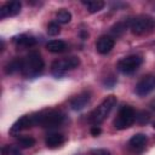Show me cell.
I'll return each mask as SVG.
<instances>
[{
    "label": "cell",
    "instance_id": "1",
    "mask_svg": "<svg viewBox=\"0 0 155 155\" xmlns=\"http://www.w3.org/2000/svg\"><path fill=\"white\" fill-rule=\"evenodd\" d=\"M44 59L41 54L36 51L29 52L24 58H22V70L23 76L28 79H34L39 76L44 70Z\"/></svg>",
    "mask_w": 155,
    "mask_h": 155
},
{
    "label": "cell",
    "instance_id": "2",
    "mask_svg": "<svg viewBox=\"0 0 155 155\" xmlns=\"http://www.w3.org/2000/svg\"><path fill=\"white\" fill-rule=\"evenodd\" d=\"M64 114L57 109H47L33 114L35 126H41L45 128H53L61 126L64 122Z\"/></svg>",
    "mask_w": 155,
    "mask_h": 155
},
{
    "label": "cell",
    "instance_id": "3",
    "mask_svg": "<svg viewBox=\"0 0 155 155\" xmlns=\"http://www.w3.org/2000/svg\"><path fill=\"white\" fill-rule=\"evenodd\" d=\"M116 104V97L115 96H108L88 116V122L93 126H98L99 124H102L108 115L110 114V111L113 110V108Z\"/></svg>",
    "mask_w": 155,
    "mask_h": 155
},
{
    "label": "cell",
    "instance_id": "4",
    "mask_svg": "<svg viewBox=\"0 0 155 155\" xmlns=\"http://www.w3.org/2000/svg\"><path fill=\"white\" fill-rule=\"evenodd\" d=\"M128 27L136 35H143L155 29V18L149 15H139L128 19Z\"/></svg>",
    "mask_w": 155,
    "mask_h": 155
},
{
    "label": "cell",
    "instance_id": "5",
    "mask_svg": "<svg viewBox=\"0 0 155 155\" xmlns=\"http://www.w3.org/2000/svg\"><path fill=\"white\" fill-rule=\"evenodd\" d=\"M136 121V111L130 105H124L120 108L115 120H114V127L116 130H126L132 126V124Z\"/></svg>",
    "mask_w": 155,
    "mask_h": 155
},
{
    "label": "cell",
    "instance_id": "6",
    "mask_svg": "<svg viewBox=\"0 0 155 155\" xmlns=\"http://www.w3.org/2000/svg\"><path fill=\"white\" fill-rule=\"evenodd\" d=\"M80 64V59L78 57H68L64 59H58L54 61L51 65V73L56 78L63 76L68 70H73L78 68Z\"/></svg>",
    "mask_w": 155,
    "mask_h": 155
},
{
    "label": "cell",
    "instance_id": "7",
    "mask_svg": "<svg viewBox=\"0 0 155 155\" xmlns=\"http://www.w3.org/2000/svg\"><path fill=\"white\" fill-rule=\"evenodd\" d=\"M143 63V58L138 54H131L121 58L117 62V69L122 74H132L134 73Z\"/></svg>",
    "mask_w": 155,
    "mask_h": 155
},
{
    "label": "cell",
    "instance_id": "8",
    "mask_svg": "<svg viewBox=\"0 0 155 155\" xmlns=\"http://www.w3.org/2000/svg\"><path fill=\"white\" fill-rule=\"evenodd\" d=\"M155 90V76L151 74L144 75L136 85V94H138L139 97H145L147 94H149L151 91Z\"/></svg>",
    "mask_w": 155,
    "mask_h": 155
},
{
    "label": "cell",
    "instance_id": "9",
    "mask_svg": "<svg viewBox=\"0 0 155 155\" xmlns=\"http://www.w3.org/2000/svg\"><path fill=\"white\" fill-rule=\"evenodd\" d=\"M30 127H35L34 119H33V114H30V115H24V116L19 117V119L12 125V127L10 128V134L16 136V134H18L19 132H22L23 130H27V128H30Z\"/></svg>",
    "mask_w": 155,
    "mask_h": 155
},
{
    "label": "cell",
    "instance_id": "10",
    "mask_svg": "<svg viewBox=\"0 0 155 155\" xmlns=\"http://www.w3.org/2000/svg\"><path fill=\"white\" fill-rule=\"evenodd\" d=\"M21 8H22L21 1H8L5 5H2L0 8V18L13 17L21 12Z\"/></svg>",
    "mask_w": 155,
    "mask_h": 155
},
{
    "label": "cell",
    "instance_id": "11",
    "mask_svg": "<svg viewBox=\"0 0 155 155\" xmlns=\"http://www.w3.org/2000/svg\"><path fill=\"white\" fill-rule=\"evenodd\" d=\"M114 44H115V41H114V39L111 36H109V35H102L97 40V42H96V50L101 54H107V53H109L113 50Z\"/></svg>",
    "mask_w": 155,
    "mask_h": 155
},
{
    "label": "cell",
    "instance_id": "12",
    "mask_svg": "<svg viewBox=\"0 0 155 155\" xmlns=\"http://www.w3.org/2000/svg\"><path fill=\"white\" fill-rule=\"evenodd\" d=\"M90 99H91V93L88 91H84L70 101V107L73 110H76V111L82 110L90 103Z\"/></svg>",
    "mask_w": 155,
    "mask_h": 155
},
{
    "label": "cell",
    "instance_id": "13",
    "mask_svg": "<svg viewBox=\"0 0 155 155\" xmlns=\"http://www.w3.org/2000/svg\"><path fill=\"white\" fill-rule=\"evenodd\" d=\"M148 142V137L143 133H136L134 136L131 137L128 144H130V148L136 150V151H140L144 149L145 144Z\"/></svg>",
    "mask_w": 155,
    "mask_h": 155
},
{
    "label": "cell",
    "instance_id": "14",
    "mask_svg": "<svg viewBox=\"0 0 155 155\" xmlns=\"http://www.w3.org/2000/svg\"><path fill=\"white\" fill-rule=\"evenodd\" d=\"M64 142H65L64 134L58 133V132H57V133H51V134H48V136L46 137V139H45V144H46V147L50 148V149H56V148L61 147Z\"/></svg>",
    "mask_w": 155,
    "mask_h": 155
},
{
    "label": "cell",
    "instance_id": "15",
    "mask_svg": "<svg viewBox=\"0 0 155 155\" xmlns=\"http://www.w3.org/2000/svg\"><path fill=\"white\" fill-rule=\"evenodd\" d=\"M13 42L16 44V46H21V47H31L36 44V40L34 36L31 35H27V34H21L16 38H13Z\"/></svg>",
    "mask_w": 155,
    "mask_h": 155
},
{
    "label": "cell",
    "instance_id": "16",
    "mask_svg": "<svg viewBox=\"0 0 155 155\" xmlns=\"http://www.w3.org/2000/svg\"><path fill=\"white\" fill-rule=\"evenodd\" d=\"M46 48L52 53H61V52L65 51L67 44L62 40H50L46 44Z\"/></svg>",
    "mask_w": 155,
    "mask_h": 155
},
{
    "label": "cell",
    "instance_id": "17",
    "mask_svg": "<svg viewBox=\"0 0 155 155\" xmlns=\"http://www.w3.org/2000/svg\"><path fill=\"white\" fill-rule=\"evenodd\" d=\"M21 70H22V58H15L5 65V73L7 75L13 74L16 71H21Z\"/></svg>",
    "mask_w": 155,
    "mask_h": 155
},
{
    "label": "cell",
    "instance_id": "18",
    "mask_svg": "<svg viewBox=\"0 0 155 155\" xmlns=\"http://www.w3.org/2000/svg\"><path fill=\"white\" fill-rule=\"evenodd\" d=\"M82 5L86 6V8L90 13H96V12L101 11L105 4H104V1L97 0V1H82Z\"/></svg>",
    "mask_w": 155,
    "mask_h": 155
},
{
    "label": "cell",
    "instance_id": "19",
    "mask_svg": "<svg viewBox=\"0 0 155 155\" xmlns=\"http://www.w3.org/2000/svg\"><path fill=\"white\" fill-rule=\"evenodd\" d=\"M56 19L61 24H67V23H69L71 21V13L65 8H61L56 13Z\"/></svg>",
    "mask_w": 155,
    "mask_h": 155
},
{
    "label": "cell",
    "instance_id": "20",
    "mask_svg": "<svg viewBox=\"0 0 155 155\" xmlns=\"http://www.w3.org/2000/svg\"><path fill=\"white\" fill-rule=\"evenodd\" d=\"M128 27V21H125V22H117L116 24H114L110 29V33L114 35V36H120L125 33L126 28Z\"/></svg>",
    "mask_w": 155,
    "mask_h": 155
},
{
    "label": "cell",
    "instance_id": "21",
    "mask_svg": "<svg viewBox=\"0 0 155 155\" xmlns=\"http://www.w3.org/2000/svg\"><path fill=\"white\" fill-rule=\"evenodd\" d=\"M18 147H21V148H23V149H27V148H31L34 144H35V139L33 138V137H27V136H24V137H21V138H18Z\"/></svg>",
    "mask_w": 155,
    "mask_h": 155
},
{
    "label": "cell",
    "instance_id": "22",
    "mask_svg": "<svg viewBox=\"0 0 155 155\" xmlns=\"http://www.w3.org/2000/svg\"><path fill=\"white\" fill-rule=\"evenodd\" d=\"M59 31H61V28H59V24H58L57 22H51V23H48V25H47V34H48V35L56 36V35L59 34Z\"/></svg>",
    "mask_w": 155,
    "mask_h": 155
},
{
    "label": "cell",
    "instance_id": "23",
    "mask_svg": "<svg viewBox=\"0 0 155 155\" xmlns=\"http://www.w3.org/2000/svg\"><path fill=\"white\" fill-rule=\"evenodd\" d=\"M150 119V115L145 111H139V113H136V121H138L139 124H145L148 122Z\"/></svg>",
    "mask_w": 155,
    "mask_h": 155
},
{
    "label": "cell",
    "instance_id": "24",
    "mask_svg": "<svg viewBox=\"0 0 155 155\" xmlns=\"http://www.w3.org/2000/svg\"><path fill=\"white\" fill-rule=\"evenodd\" d=\"M91 154L92 155H111V153L108 149H92Z\"/></svg>",
    "mask_w": 155,
    "mask_h": 155
},
{
    "label": "cell",
    "instance_id": "25",
    "mask_svg": "<svg viewBox=\"0 0 155 155\" xmlns=\"http://www.w3.org/2000/svg\"><path fill=\"white\" fill-rule=\"evenodd\" d=\"M13 149H15V148H12L11 145H4V147L1 148V154H2V155H11V154L13 153Z\"/></svg>",
    "mask_w": 155,
    "mask_h": 155
},
{
    "label": "cell",
    "instance_id": "26",
    "mask_svg": "<svg viewBox=\"0 0 155 155\" xmlns=\"http://www.w3.org/2000/svg\"><path fill=\"white\" fill-rule=\"evenodd\" d=\"M101 128L98 127V126H93L92 128H91V134L93 136V137H97V136H99L101 134Z\"/></svg>",
    "mask_w": 155,
    "mask_h": 155
},
{
    "label": "cell",
    "instance_id": "27",
    "mask_svg": "<svg viewBox=\"0 0 155 155\" xmlns=\"http://www.w3.org/2000/svg\"><path fill=\"white\" fill-rule=\"evenodd\" d=\"M80 35H81V38L85 40V39H87V36H88V33H87V31H85V30H81V31H80Z\"/></svg>",
    "mask_w": 155,
    "mask_h": 155
},
{
    "label": "cell",
    "instance_id": "28",
    "mask_svg": "<svg viewBox=\"0 0 155 155\" xmlns=\"http://www.w3.org/2000/svg\"><path fill=\"white\" fill-rule=\"evenodd\" d=\"M11 155H22V154L19 153V150H18L17 148H15V149H13V153H12Z\"/></svg>",
    "mask_w": 155,
    "mask_h": 155
},
{
    "label": "cell",
    "instance_id": "29",
    "mask_svg": "<svg viewBox=\"0 0 155 155\" xmlns=\"http://www.w3.org/2000/svg\"><path fill=\"white\" fill-rule=\"evenodd\" d=\"M149 105H150V108H151L153 110H155V98H154V99L150 102V104H149Z\"/></svg>",
    "mask_w": 155,
    "mask_h": 155
},
{
    "label": "cell",
    "instance_id": "30",
    "mask_svg": "<svg viewBox=\"0 0 155 155\" xmlns=\"http://www.w3.org/2000/svg\"><path fill=\"white\" fill-rule=\"evenodd\" d=\"M153 127H154V128H155V122H154V124H153Z\"/></svg>",
    "mask_w": 155,
    "mask_h": 155
}]
</instances>
